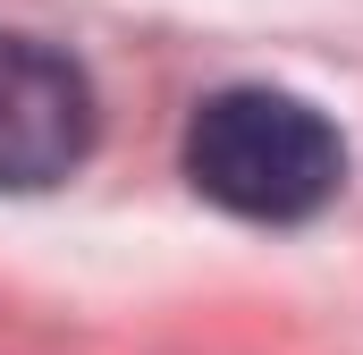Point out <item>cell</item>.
I'll list each match as a JSON object with an SVG mask.
<instances>
[{"label":"cell","instance_id":"6da1fadb","mask_svg":"<svg viewBox=\"0 0 363 355\" xmlns=\"http://www.w3.org/2000/svg\"><path fill=\"white\" fill-rule=\"evenodd\" d=\"M186 178L237 220H313L347 186V136L279 85H228L186 119Z\"/></svg>","mask_w":363,"mask_h":355},{"label":"cell","instance_id":"7a4b0ae2","mask_svg":"<svg viewBox=\"0 0 363 355\" xmlns=\"http://www.w3.org/2000/svg\"><path fill=\"white\" fill-rule=\"evenodd\" d=\"M93 153V85L43 34H0V195L60 186Z\"/></svg>","mask_w":363,"mask_h":355}]
</instances>
